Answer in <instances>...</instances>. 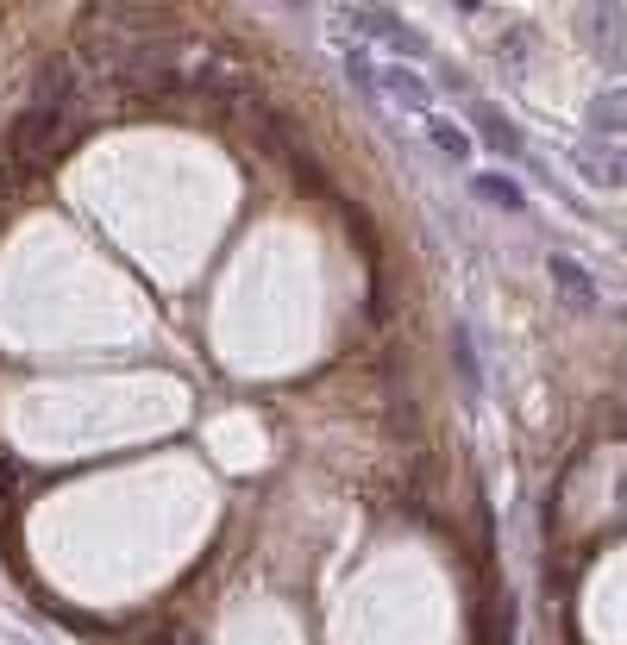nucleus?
I'll use <instances>...</instances> for the list:
<instances>
[{"mask_svg":"<svg viewBox=\"0 0 627 645\" xmlns=\"http://www.w3.org/2000/svg\"><path fill=\"white\" fill-rule=\"evenodd\" d=\"M82 26L88 32H113V38H170V32H189L182 13L170 0H88L82 7Z\"/></svg>","mask_w":627,"mask_h":645,"instance_id":"f257e3e1","label":"nucleus"},{"mask_svg":"<svg viewBox=\"0 0 627 645\" xmlns=\"http://www.w3.org/2000/svg\"><path fill=\"white\" fill-rule=\"evenodd\" d=\"M69 145H76V113L26 107V113L7 126V163H57Z\"/></svg>","mask_w":627,"mask_h":645,"instance_id":"f03ea898","label":"nucleus"},{"mask_svg":"<svg viewBox=\"0 0 627 645\" xmlns=\"http://www.w3.org/2000/svg\"><path fill=\"white\" fill-rule=\"evenodd\" d=\"M239 113L251 119V138H258L264 157H283V163H301V157H308V151H301V126H295L289 107H276V101H264V94H251Z\"/></svg>","mask_w":627,"mask_h":645,"instance_id":"7ed1b4c3","label":"nucleus"},{"mask_svg":"<svg viewBox=\"0 0 627 645\" xmlns=\"http://www.w3.org/2000/svg\"><path fill=\"white\" fill-rule=\"evenodd\" d=\"M82 101V63L76 57H44L38 63V76H32V101L26 107H44V113H76Z\"/></svg>","mask_w":627,"mask_h":645,"instance_id":"20e7f679","label":"nucleus"},{"mask_svg":"<svg viewBox=\"0 0 627 645\" xmlns=\"http://www.w3.org/2000/svg\"><path fill=\"white\" fill-rule=\"evenodd\" d=\"M189 94H201V101H207V107H220V113H239L258 88H251L239 69H226V57H207V63H195V69H189Z\"/></svg>","mask_w":627,"mask_h":645,"instance_id":"39448f33","label":"nucleus"},{"mask_svg":"<svg viewBox=\"0 0 627 645\" xmlns=\"http://www.w3.org/2000/svg\"><path fill=\"white\" fill-rule=\"evenodd\" d=\"M352 26H358L364 38H383V44H389V51H396L402 63H421V57H427L421 32H414L402 13H389V7H352Z\"/></svg>","mask_w":627,"mask_h":645,"instance_id":"423d86ee","label":"nucleus"},{"mask_svg":"<svg viewBox=\"0 0 627 645\" xmlns=\"http://www.w3.org/2000/svg\"><path fill=\"white\" fill-rule=\"evenodd\" d=\"M464 132H471L477 145H490L496 157H508V163H521V157H527V138L515 132V119L496 113L490 101H471V126H464Z\"/></svg>","mask_w":627,"mask_h":645,"instance_id":"0eeeda50","label":"nucleus"},{"mask_svg":"<svg viewBox=\"0 0 627 645\" xmlns=\"http://www.w3.org/2000/svg\"><path fill=\"white\" fill-rule=\"evenodd\" d=\"M377 94H389V101H402L414 113H433V82L414 63H377Z\"/></svg>","mask_w":627,"mask_h":645,"instance_id":"6e6552de","label":"nucleus"},{"mask_svg":"<svg viewBox=\"0 0 627 645\" xmlns=\"http://www.w3.org/2000/svg\"><path fill=\"white\" fill-rule=\"evenodd\" d=\"M546 276H552V289H559L571 307H584V314H590V307L602 301V289H596V276L584 270V264H577V257L571 251H552L546 257Z\"/></svg>","mask_w":627,"mask_h":645,"instance_id":"1a4fd4ad","label":"nucleus"},{"mask_svg":"<svg viewBox=\"0 0 627 645\" xmlns=\"http://www.w3.org/2000/svg\"><path fill=\"white\" fill-rule=\"evenodd\" d=\"M471 195L496 213H527V188L508 176V170H471Z\"/></svg>","mask_w":627,"mask_h":645,"instance_id":"9d476101","label":"nucleus"},{"mask_svg":"<svg viewBox=\"0 0 627 645\" xmlns=\"http://www.w3.org/2000/svg\"><path fill=\"white\" fill-rule=\"evenodd\" d=\"M421 132H427V145L439 157H452V163H471V151H477V138L464 132L458 119H446V113H421Z\"/></svg>","mask_w":627,"mask_h":645,"instance_id":"9b49d317","label":"nucleus"},{"mask_svg":"<svg viewBox=\"0 0 627 645\" xmlns=\"http://www.w3.org/2000/svg\"><path fill=\"white\" fill-rule=\"evenodd\" d=\"M584 19L596 26V57L615 69V57H621V32H615V26H621V7H615V0H590Z\"/></svg>","mask_w":627,"mask_h":645,"instance_id":"f8f14e48","label":"nucleus"},{"mask_svg":"<svg viewBox=\"0 0 627 645\" xmlns=\"http://www.w3.org/2000/svg\"><path fill=\"white\" fill-rule=\"evenodd\" d=\"M452 364H458L464 395L483 401V364H477V351H471V326H458V332H452Z\"/></svg>","mask_w":627,"mask_h":645,"instance_id":"ddd939ff","label":"nucleus"},{"mask_svg":"<svg viewBox=\"0 0 627 645\" xmlns=\"http://www.w3.org/2000/svg\"><path fill=\"white\" fill-rule=\"evenodd\" d=\"M590 132H596V145H615L621 138V88H602V101H590Z\"/></svg>","mask_w":627,"mask_h":645,"instance_id":"4468645a","label":"nucleus"},{"mask_svg":"<svg viewBox=\"0 0 627 645\" xmlns=\"http://www.w3.org/2000/svg\"><path fill=\"white\" fill-rule=\"evenodd\" d=\"M452 7H458V13H477V7H483V0H452Z\"/></svg>","mask_w":627,"mask_h":645,"instance_id":"2eb2a0df","label":"nucleus"},{"mask_svg":"<svg viewBox=\"0 0 627 645\" xmlns=\"http://www.w3.org/2000/svg\"><path fill=\"white\" fill-rule=\"evenodd\" d=\"M283 7H289V13H308V7H314V0H283Z\"/></svg>","mask_w":627,"mask_h":645,"instance_id":"dca6fc26","label":"nucleus"}]
</instances>
